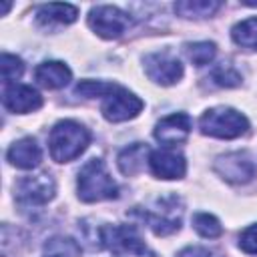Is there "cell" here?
I'll use <instances>...</instances> for the list:
<instances>
[{
	"label": "cell",
	"instance_id": "1",
	"mask_svg": "<svg viewBox=\"0 0 257 257\" xmlns=\"http://www.w3.org/2000/svg\"><path fill=\"white\" fill-rule=\"evenodd\" d=\"M90 143V135L88 131L74 122V120H60L52 126L50 135H48V149H50V157L56 163H68L74 161L76 157H80L84 153V149Z\"/></svg>",
	"mask_w": 257,
	"mask_h": 257
},
{
	"label": "cell",
	"instance_id": "2",
	"mask_svg": "<svg viewBox=\"0 0 257 257\" xmlns=\"http://www.w3.org/2000/svg\"><path fill=\"white\" fill-rule=\"evenodd\" d=\"M118 195V187L108 175L104 163L100 159H90L82 165L78 173V197L84 203H96L114 199Z\"/></svg>",
	"mask_w": 257,
	"mask_h": 257
},
{
	"label": "cell",
	"instance_id": "3",
	"mask_svg": "<svg viewBox=\"0 0 257 257\" xmlns=\"http://www.w3.org/2000/svg\"><path fill=\"white\" fill-rule=\"evenodd\" d=\"M100 243L116 257H157L133 225L100 227Z\"/></svg>",
	"mask_w": 257,
	"mask_h": 257
},
{
	"label": "cell",
	"instance_id": "4",
	"mask_svg": "<svg viewBox=\"0 0 257 257\" xmlns=\"http://www.w3.org/2000/svg\"><path fill=\"white\" fill-rule=\"evenodd\" d=\"M201 133L215 139H237L247 133L249 120L245 114L231 106H215L209 108L201 116Z\"/></svg>",
	"mask_w": 257,
	"mask_h": 257
},
{
	"label": "cell",
	"instance_id": "5",
	"mask_svg": "<svg viewBox=\"0 0 257 257\" xmlns=\"http://www.w3.org/2000/svg\"><path fill=\"white\" fill-rule=\"evenodd\" d=\"M88 26L102 38L112 40L124 34V30L131 26V16L126 12H122L116 6H108V4H100L94 6L88 14Z\"/></svg>",
	"mask_w": 257,
	"mask_h": 257
},
{
	"label": "cell",
	"instance_id": "6",
	"mask_svg": "<svg viewBox=\"0 0 257 257\" xmlns=\"http://www.w3.org/2000/svg\"><path fill=\"white\" fill-rule=\"evenodd\" d=\"M54 197V181L46 175H30L24 177L16 185V199L22 207H42Z\"/></svg>",
	"mask_w": 257,
	"mask_h": 257
},
{
	"label": "cell",
	"instance_id": "7",
	"mask_svg": "<svg viewBox=\"0 0 257 257\" xmlns=\"http://www.w3.org/2000/svg\"><path fill=\"white\" fill-rule=\"evenodd\" d=\"M102 114L106 120L110 122H122L128 118H135L141 110H143V100L139 96H135L133 92H128L126 88L118 86L114 92H110L100 106Z\"/></svg>",
	"mask_w": 257,
	"mask_h": 257
},
{
	"label": "cell",
	"instance_id": "8",
	"mask_svg": "<svg viewBox=\"0 0 257 257\" xmlns=\"http://www.w3.org/2000/svg\"><path fill=\"white\" fill-rule=\"evenodd\" d=\"M215 171L229 183L243 185L257 175V167L247 153H229L215 161Z\"/></svg>",
	"mask_w": 257,
	"mask_h": 257
},
{
	"label": "cell",
	"instance_id": "9",
	"mask_svg": "<svg viewBox=\"0 0 257 257\" xmlns=\"http://www.w3.org/2000/svg\"><path fill=\"white\" fill-rule=\"evenodd\" d=\"M145 72L153 82L171 86L183 76V64L169 52H153L145 56Z\"/></svg>",
	"mask_w": 257,
	"mask_h": 257
},
{
	"label": "cell",
	"instance_id": "10",
	"mask_svg": "<svg viewBox=\"0 0 257 257\" xmlns=\"http://www.w3.org/2000/svg\"><path fill=\"white\" fill-rule=\"evenodd\" d=\"M193 128V120L187 112H175L161 118L155 126V139L165 147H175L187 141Z\"/></svg>",
	"mask_w": 257,
	"mask_h": 257
},
{
	"label": "cell",
	"instance_id": "11",
	"mask_svg": "<svg viewBox=\"0 0 257 257\" xmlns=\"http://www.w3.org/2000/svg\"><path fill=\"white\" fill-rule=\"evenodd\" d=\"M149 167L155 177L159 179H181L187 171L185 157L177 153L173 147H163L151 153Z\"/></svg>",
	"mask_w": 257,
	"mask_h": 257
},
{
	"label": "cell",
	"instance_id": "12",
	"mask_svg": "<svg viewBox=\"0 0 257 257\" xmlns=\"http://www.w3.org/2000/svg\"><path fill=\"white\" fill-rule=\"evenodd\" d=\"M2 104L10 112L26 114L42 106V96L28 84H6L2 92Z\"/></svg>",
	"mask_w": 257,
	"mask_h": 257
},
{
	"label": "cell",
	"instance_id": "13",
	"mask_svg": "<svg viewBox=\"0 0 257 257\" xmlns=\"http://www.w3.org/2000/svg\"><path fill=\"white\" fill-rule=\"evenodd\" d=\"M6 159L10 165H14L18 169H34L42 161V151L32 137H24L8 149Z\"/></svg>",
	"mask_w": 257,
	"mask_h": 257
},
{
	"label": "cell",
	"instance_id": "14",
	"mask_svg": "<svg viewBox=\"0 0 257 257\" xmlns=\"http://www.w3.org/2000/svg\"><path fill=\"white\" fill-rule=\"evenodd\" d=\"M70 68L58 60H48L34 68V78L44 88H62L70 82Z\"/></svg>",
	"mask_w": 257,
	"mask_h": 257
},
{
	"label": "cell",
	"instance_id": "15",
	"mask_svg": "<svg viewBox=\"0 0 257 257\" xmlns=\"http://www.w3.org/2000/svg\"><path fill=\"white\" fill-rule=\"evenodd\" d=\"M149 147L143 143H133L128 147H124L118 153V169L122 175L133 177L137 173H141V169L145 167V161H149Z\"/></svg>",
	"mask_w": 257,
	"mask_h": 257
},
{
	"label": "cell",
	"instance_id": "16",
	"mask_svg": "<svg viewBox=\"0 0 257 257\" xmlns=\"http://www.w3.org/2000/svg\"><path fill=\"white\" fill-rule=\"evenodd\" d=\"M38 22L42 24H70L78 16V8L72 4H42L38 6Z\"/></svg>",
	"mask_w": 257,
	"mask_h": 257
},
{
	"label": "cell",
	"instance_id": "17",
	"mask_svg": "<svg viewBox=\"0 0 257 257\" xmlns=\"http://www.w3.org/2000/svg\"><path fill=\"white\" fill-rule=\"evenodd\" d=\"M221 8L217 0H181L175 4V12L183 18H205Z\"/></svg>",
	"mask_w": 257,
	"mask_h": 257
},
{
	"label": "cell",
	"instance_id": "18",
	"mask_svg": "<svg viewBox=\"0 0 257 257\" xmlns=\"http://www.w3.org/2000/svg\"><path fill=\"white\" fill-rule=\"evenodd\" d=\"M231 38L243 48H257V18H247L233 26Z\"/></svg>",
	"mask_w": 257,
	"mask_h": 257
},
{
	"label": "cell",
	"instance_id": "19",
	"mask_svg": "<svg viewBox=\"0 0 257 257\" xmlns=\"http://www.w3.org/2000/svg\"><path fill=\"white\" fill-rule=\"evenodd\" d=\"M46 257H80V247L70 237H52L44 245Z\"/></svg>",
	"mask_w": 257,
	"mask_h": 257
},
{
	"label": "cell",
	"instance_id": "20",
	"mask_svg": "<svg viewBox=\"0 0 257 257\" xmlns=\"http://www.w3.org/2000/svg\"><path fill=\"white\" fill-rule=\"evenodd\" d=\"M185 52L195 66H205L215 58L217 46H215V42H207V40L205 42H193V44H187Z\"/></svg>",
	"mask_w": 257,
	"mask_h": 257
},
{
	"label": "cell",
	"instance_id": "21",
	"mask_svg": "<svg viewBox=\"0 0 257 257\" xmlns=\"http://www.w3.org/2000/svg\"><path fill=\"white\" fill-rule=\"evenodd\" d=\"M193 227L201 237H207V239H215L223 233V225L219 223V219L209 213H197L193 217Z\"/></svg>",
	"mask_w": 257,
	"mask_h": 257
},
{
	"label": "cell",
	"instance_id": "22",
	"mask_svg": "<svg viewBox=\"0 0 257 257\" xmlns=\"http://www.w3.org/2000/svg\"><path fill=\"white\" fill-rule=\"evenodd\" d=\"M118 86L110 84V82H102V80H80L74 88L76 94L86 96V98H94V96H108L110 92H114Z\"/></svg>",
	"mask_w": 257,
	"mask_h": 257
},
{
	"label": "cell",
	"instance_id": "23",
	"mask_svg": "<svg viewBox=\"0 0 257 257\" xmlns=\"http://www.w3.org/2000/svg\"><path fill=\"white\" fill-rule=\"evenodd\" d=\"M211 80L221 86V88H233V86H239L241 84V74L231 66V64H219L213 68L211 72Z\"/></svg>",
	"mask_w": 257,
	"mask_h": 257
},
{
	"label": "cell",
	"instance_id": "24",
	"mask_svg": "<svg viewBox=\"0 0 257 257\" xmlns=\"http://www.w3.org/2000/svg\"><path fill=\"white\" fill-rule=\"evenodd\" d=\"M0 68H2V80H4L6 84H14V80L20 78L22 72H24L22 60H20L18 56H14V54H8V52L2 54Z\"/></svg>",
	"mask_w": 257,
	"mask_h": 257
},
{
	"label": "cell",
	"instance_id": "25",
	"mask_svg": "<svg viewBox=\"0 0 257 257\" xmlns=\"http://www.w3.org/2000/svg\"><path fill=\"white\" fill-rule=\"evenodd\" d=\"M239 247L247 255H257V223L249 225L247 229L241 231L239 235Z\"/></svg>",
	"mask_w": 257,
	"mask_h": 257
},
{
	"label": "cell",
	"instance_id": "26",
	"mask_svg": "<svg viewBox=\"0 0 257 257\" xmlns=\"http://www.w3.org/2000/svg\"><path fill=\"white\" fill-rule=\"evenodd\" d=\"M177 257H213V255L205 247H185L183 251H179Z\"/></svg>",
	"mask_w": 257,
	"mask_h": 257
}]
</instances>
